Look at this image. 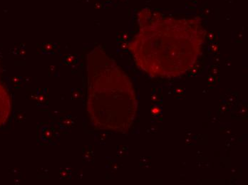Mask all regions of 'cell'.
<instances>
[{"mask_svg": "<svg viewBox=\"0 0 248 185\" xmlns=\"http://www.w3.org/2000/svg\"><path fill=\"white\" fill-rule=\"evenodd\" d=\"M88 111L96 126L121 131L132 116L131 88L129 80L100 48L88 57Z\"/></svg>", "mask_w": 248, "mask_h": 185, "instance_id": "6da1fadb", "label": "cell"}, {"mask_svg": "<svg viewBox=\"0 0 248 185\" xmlns=\"http://www.w3.org/2000/svg\"><path fill=\"white\" fill-rule=\"evenodd\" d=\"M12 111V99L8 90L0 82V127L7 122Z\"/></svg>", "mask_w": 248, "mask_h": 185, "instance_id": "7a4b0ae2", "label": "cell"}]
</instances>
